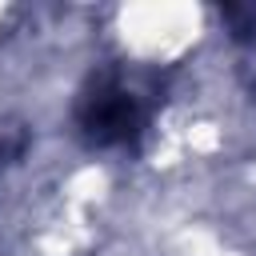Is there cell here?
Here are the masks:
<instances>
[{
    "label": "cell",
    "instance_id": "1",
    "mask_svg": "<svg viewBox=\"0 0 256 256\" xmlns=\"http://www.w3.org/2000/svg\"><path fill=\"white\" fill-rule=\"evenodd\" d=\"M84 128L96 144H112V140H128V132L136 128V104L132 96H124L120 88H100L96 96H88L84 104Z\"/></svg>",
    "mask_w": 256,
    "mask_h": 256
}]
</instances>
